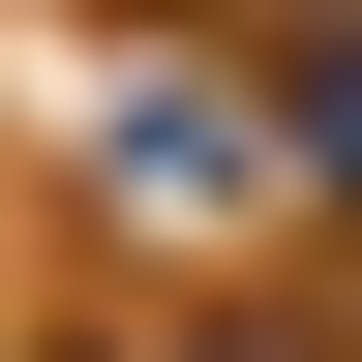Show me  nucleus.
<instances>
[{"label": "nucleus", "mask_w": 362, "mask_h": 362, "mask_svg": "<svg viewBox=\"0 0 362 362\" xmlns=\"http://www.w3.org/2000/svg\"><path fill=\"white\" fill-rule=\"evenodd\" d=\"M332 151H362V61H332Z\"/></svg>", "instance_id": "1"}]
</instances>
